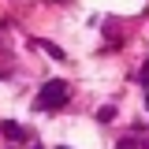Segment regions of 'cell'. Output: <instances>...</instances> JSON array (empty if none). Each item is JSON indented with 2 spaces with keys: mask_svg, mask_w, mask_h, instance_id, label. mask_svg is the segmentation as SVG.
<instances>
[{
  "mask_svg": "<svg viewBox=\"0 0 149 149\" xmlns=\"http://www.w3.org/2000/svg\"><path fill=\"white\" fill-rule=\"evenodd\" d=\"M67 101V86L60 82V78H49L41 90H37V97H34V108L37 112H52V108H60Z\"/></svg>",
  "mask_w": 149,
  "mask_h": 149,
  "instance_id": "6da1fadb",
  "label": "cell"
},
{
  "mask_svg": "<svg viewBox=\"0 0 149 149\" xmlns=\"http://www.w3.org/2000/svg\"><path fill=\"white\" fill-rule=\"evenodd\" d=\"M0 134H8V138H15V142H19V138H26V130L19 127V123H0Z\"/></svg>",
  "mask_w": 149,
  "mask_h": 149,
  "instance_id": "7a4b0ae2",
  "label": "cell"
},
{
  "mask_svg": "<svg viewBox=\"0 0 149 149\" xmlns=\"http://www.w3.org/2000/svg\"><path fill=\"white\" fill-rule=\"evenodd\" d=\"M116 149H138V142H134V138H119V142H116Z\"/></svg>",
  "mask_w": 149,
  "mask_h": 149,
  "instance_id": "3957f363",
  "label": "cell"
},
{
  "mask_svg": "<svg viewBox=\"0 0 149 149\" xmlns=\"http://www.w3.org/2000/svg\"><path fill=\"white\" fill-rule=\"evenodd\" d=\"M112 116H116L112 108H101V112H97V119H101V123H112Z\"/></svg>",
  "mask_w": 149,
  "mask_h": 149,
  "instance_id": "277c9868",
  "label": "cell"
},
{
  "mask_svg": "<svg viewBox=\"0 0 149 149\" xmlns=\"http://www.w3.org/2000/svg\"><path fill=\"white\" fill-rule=\"evenodd\" d=\"M142 82H146V86H149V60H146V63H142Z\"/></svg>",
  "mask_w": 149,
  "mask_h": 149,
  "instance_id": "5b68a950",
  "label": "cell"
},
{
  "mask_svg": "<svg viewBox=\"0 0 149 149\" xmlns=\"http://www.w3.org/2000/svg\"><path fill=\"white\" fill-rule=\"evenodd\" d=\"M146 108H149V97H146Z\"/></svg>",
  "mask_w": 149,
  "mask_h": 149,
  "instance_id": "8992f818",
  "label": "cell"
},
{
  "mask_svg": "<svg viewBox=\"0 0 149 149\" xmlns=\"http://www.w3.org/2000/svg\"><path fill=\"white\" fill-rule=\"evenodd\" d=\"M34 149H41V146H34Z\"/></svg>",
  "mask_w": 149,
  "mask_h": 149,
  "instance_id": "52a82bcc",
  "label": "cell"
}]
</instances>
